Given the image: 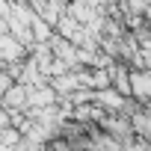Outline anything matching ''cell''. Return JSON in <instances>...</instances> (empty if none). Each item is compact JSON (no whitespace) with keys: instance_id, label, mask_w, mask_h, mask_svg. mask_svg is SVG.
Instances as JSON below:
<instances>
[{"instance_id":"1","label":"cell","mask_w":151,"mask_h":151,"mask_svg":"<svg viewBox=\"0 0 151 151\" xmlns=\"http://www.w3.org/2000/svg\"><path fill=\"white\" fill-rule=\"evenodd\" d=\"M0 101L6 104V110H21V107H27V86H24V83H12V86L3 92Z\"/></svg>"}]
</instances>
